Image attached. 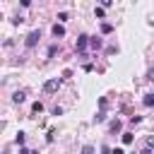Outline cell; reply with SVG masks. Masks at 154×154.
<instances>
[{
    "instance_id": "6da1fadb",
    "label": "cell",
    "mask_w": 154,
    "mask_h": 154,
    "mask_svg": "<svg viewBox=\"0 0 154 154\" xmlns=\"http://www.w3.org/2000/svg\"><path fill=\"white\" fill-rule=\"evenodd\" d=\"M38 38H41V31H38V29H34V31H29V36H26V41H24V43H26V48H34Z\"/></svg>"
},
{
    "instance_id": "7a4b0ae2",
    "label": "cell",
    "mask_w": 154,
    "mask_h": 154,
    "mask_svg": "<svg viewBox=\"0 0 154 154\" xmlns=\"http://www.w3.org/2000/svg\"><path fill=\"white\" fill-rule=\"evenodd\" d=\"M87 46H89V36H87V34H79V36H77V51L82 53Z\"/></svg>"
},
{
    "instance_id": "3957f363",
    "label": "cell",
    "mask_w": 154,
    "mask_h": 154,
    "mask_svg": "<svg viewBox=\"0 0 154 154\" xmlns=\"http://www.w3.org/2000/svg\"><path fill=\"white\" fill-rule=\"evenodd\" d=\"M58 87H60V79H48V82L43 84V91H48V94H51V91H55Z\"/></svg>"
},
{
    "instance_id": "277c9868",
    "label": "cell",
    "mask_w": 154,
    "mask_h": 154,
    "mask_svg": "<svg viewBox=\"0 0 154 154\" xmlns=\"http://www.w3.org/2000/svg\"><path fill=\"white\" fill-rule=\"evenodd\" d=\"M53 36H55V38L65 36V26H63V24H53Z\"/></svg>"
},
{
    "instance_id": "5b68a950",
    "label": "cell",
    "mask_w": 154,
    "mask_h": 154,
    "mask_svg": "<svg viewBox=\"0 0 154 154\" xmlns=\"http://www.w3.org/2000/svg\"><path fill=\"white\" fill-rule=\"evenodd\" d=\"M24 99H26V94H24V91H14V94H12V101H14V103H22Z\"/></svg>"
},
{
    "instance_id": "8992f818",
    "label": "cell",
    "mask_w": 154,
    "mask_h": 154,
    "mask_svg": "<svg viewBox=\"0 0 154 154\" xmlns=\"http://www.w3.org/2000/svg\"><path fill=\"white\" fill-rule=\"evenodd\" d=\"M142 103H144L147 108H152V106H154V94H144V99H142Z\"/></svg>"
},
{
    "instance_id": "52a82bcc",
    "label": "cell",
    "mask_w": 154,
    "mask_h": 154,
    "mask_svg": "<svg viewBox=\"0 0 154 154\" xmlns=\"http://www.w3.org/2000/svg\"><path fill=\"white\" fill-rule=\"evenodd\" d=\"M89 46H91V48H101V46H103V41L94 36V38H89Z\"/></svg>"
},
{
    "instance_id": "ba28073f",
    "label": "cell",
    "mask_w": 154,
    "mask_h": 154,
    "mask_svg": "<svg viewBox=\"0 0 154 154\" xmlns=\"http://www.w3.org/2000/svg\"><path fill=\"white\" fill-rule=\"evenodd\" d=\"M41 111H43V103H41V101L31 103V113H34V116H36V113H41Z\"/></svg>"
},
{
    "instance_id": "9c48e42d",
    "label": "cell",
    "mask_w": 154,
    "mask_h": 154,
    "mask_svg": "<svg viewBox=\"0 0 154 154\" xmlns=\"http://www.w3.org/2000/svg\"><path fill=\"white\" fill-rule=\"evenodd\" d=\"M120 128H123V125H120V120L116 118V120L111 123V132H120Z\"/></svg>"
},
{
    "instance_id": "30bf717a",
    "label": "cell",
    "mask_w": 154,
    "mask_h": 154,
    "mask_svg": "<svg viewBox=\"0 0 154 154\" xmlns=\"http://www.w3.org/2000/svg\"><path fill=\"white\" fill-rule=\"evenodd\" d=\"M14 142H17L19 147H22V144H24V132H17V137H14Z\"/></svg>"
},
{
    "instance_id": "8fae6325",
    "label": "cell",
    "mask_w": 154,
    "mask_h": 154,
    "mask_svg": "<svg viewBox=\"0 0 154 154\" xmlns=\"http://www.w3.org/2000/svg\"><path fill=\"white\" fill-rule=\"evenodd\" d=\"M132 142V135L130 132H123V144H130Z\"/></svg>"
},
{
    "instance_id": "7c38bea8",
    "label": "cell",
    "mask_w": 154,
    "mask_h": 154,
    "mask_svg": "<svg viewBox=\"0 0 154 154\" xmlns=\"http://www.w3.org/2000/svg\"><path fill=\"white\" fill-rule=\"evenodd\" d=\"M82 154H94V147H91V144H84V147H82Z\"/></svg>"
},
{
    "instance_id": "4fadbf2b",
    "label": "cell",
    "mask_w": 154,
    "mask_h": 154,
    "mask_svg": "<svg viewBox=\"0 0 154 154\" xmlns=\"http://www.w3.org/2000/svg\"><path fill=\"white\" fill-rule=\"evenodd\" d=\"M101 31H103V34H111L113 26H111V24H101Z\"/></svg>"
},
{
    "instance_id": "5bb4252c",
    "label": "cell",
    "mask_w": 154,
    "mask_h": 154,
    "mask_svg": "<svg viewBox=\"0 0 154 154\" xmlns=\"http://www.w3.org/2000/svg\"><path fill=\"white\" fill-rule=\"evenodd\" d=\"M103 118H106V113H103V111H99V113H96V116H94V120H96V123H101V120H103Z\"/></svg>"
},
{
    "instance_id": "9a60e30c",
    "label": "cell",
    "mask_w": 154,
    "mask_h": 154,
    "mask_svg": "<svg viewBox=\"0 0 154 154\" xmlns=\"http://www.w3.org/2000/svg\"><path fill=\"white\" fill-rule=\"evenodd\" d=\"M55 53H58V46H51V48H48V58H53Z\"/></svg>"
},
{
    "instance_id": "2e32d148",
    "label": "cell",
    "mask_w": 154,
    "mask_h": 154,
    "mask_svg": "<svg viewBox=\"0 0 154 154\" xmlns=\"http://www.w3.org/2000/svg\"><path fill=\"white\" fill-rule=\"evenodd\" d=\"M72 77V70H63V79H70Z\"/></svg>"
},
{
    "instance_id": "e0dca14e",
    "label": "cell",
    "mask_w": 154,
    "mask_h": 154,
    "mask_svg": "<svg viewBox=\"0 0 154 154\" xmlns=\"http://www.w3.org/2000/svg\"><path fill=\"white\" fill-rule=\"evenodd\" d=\"M111 154H125V152H123L120 147H116V149H111Z\"/></svg>"
},
{
    "instance_id": "ac0fdd59",
    "label": "cell",
    "mask_w": 154,
    "mask_h": 154,
    "mask_svg": "<svg viewBox=\"0 0 154 154\" xmlns=\"http://www.w3.org/2000/svg\"><path fill=\"white\" fill-rule=\"evenodd\" d=\"M147 79H152V82H154V67H152V70L147 72Z\"/></svg>"
}]
</instances>
